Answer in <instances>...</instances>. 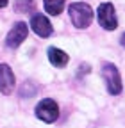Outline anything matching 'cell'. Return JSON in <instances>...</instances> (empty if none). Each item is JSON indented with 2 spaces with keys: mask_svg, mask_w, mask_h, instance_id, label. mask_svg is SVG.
I'll return each instance as SVG.
<instances>
[{
  "mask_svg": "<svg viewBox=\"0 0 125 128\" xmlns=\"http://www.w3.org/2000/svg\"><path fill=\"white\" fill-rule=\"evenodd\" d=\"M68 12H70L72 23H73L77 28H86V27H89L91 22H93V9H91L88 4H84V2H75V4H72L70 9H68Z\"/></svg>",
  "mask_w": 125,
  "mask_h": 128,
  "instance_id": "6da1fadb",
  "label": "cell"
},
{
  "mask_svg": "<svg viewBox=\"0 0 125 128\" xmlns=\"http://www.w3.org/2000/svg\"><path fill=\"white\" fill-rule=\"evenodd\" d=\"M0 91L9 96L14 91V73L9 64H0Z\"/></svg>",
  "mask_w": 125,
  "mask_h": 128,
  "instance_id": "52a82bcc",
  "label": "cell"
},
{
  "mask_svg": "<svg viewBox=\"0 0 125 128\" xmlns=\"http://www.w3.org/2000/svg\"><path fill=\"white\" fill-rule=\"evenodd\" d=\"M48 60L52 62V66H55V68H65L68 64V60H70V57H68L66 52H62L61 48L50 46L48 48Z\"/></svg>",
  "mask_w": 125,
  "mask_h": 128,
  "instance_id": "ba28073f",
  "label": "cell"
},
{
  "mask_svg": "<svg viewBox=\"0 0 125 128\" xmlns=\"http://www.w3.org/2000/svg\"><path fill=\"white\" fill-rule=\"evenodd\" d=\"M36 116H38V119H41L45 123H54L59 118V107L54 100L45 98L36 107Z\"/></svg>",
  "mask_w": 125,
  "mask_h": 128,
  "instance_id": "277c9868",
  "label": "cell"
},
{
  "mask_svg": "<svg viewBox=\"0 0 125 128\" xmlns=\"http://www.w3.org/2000/svg\"><path fill=\"white\" fill-rule=\"evenodd\" d=\"M34 7V2L32 0H16L14 2V9H16L18 12H27L29 9Z\"/></svg>",
  "mask_w": 125,
  "mask_h": 128,
  "instance_id": "30bf717a",
  "label": "cell"
},
{
  "mask_svg": "<svg viewBox=\"0 0 125 128\" xmlns=\"http://www.w3.org/2000/svg\"><path fill=\"white\" fill-rule=\"evenodd\" d=\"M65 2L66 0H43L45 11L48 14H52V16H57V14H61L62 7H65Z\"/></svg>",
  "mask_w": 125,
  "mask_h": 128,
  "instance_id": "9c48e42d",
  "label": "cell"
},
{
  "mask_svg": "<svg viewBox=\"0 0 125 128\" xmlns=\"http://www.w3.org/2000/svg\"><path fill=\"white\" fill-rule=\"evenodd\" d=\"M30 28H32L39 38H48L52 34V23L48 22L45 14H34L30 20Z\"/></svg>",
  "mask_w": 125,
  "mask_h": 128,
  "instance_id": "8992f818",
  "label": "cell"
},
{
  "mask_svg": "<svg viewBox=\"0 0 125 128\" xmlns=\"http://www.w3.org/2000/svg\"><path fill=\"white\" fill-rule=\"evenodd\" d=\"M27 91H29V98H30V96H34V92H36L34 86L30 84V82H25V84H23V87H22V91H20V94L23 96V98H27Z\"/></svg>",
  "mask_w": 125,
  "mask_h": 128,
  "instance_id": "8fae6325",
  "label": "cell"
},
{
  "mask_svg": "<svg viewBox=\"0 0 125 128\" xmlns=\"http://www.w3.org/2000/svg\"><path fill=\"white\" fill-rule=\"evenodd\" d=\"M120 43H121V46H123V48H125V34H123V36H121V39H120Z\"/></svg>",
  "mask_w": 125,
  "mask_h": 128,
  "instance_id": "4fadbf2b",
  "label": "cell"
},
{
  "mask_svg": "<svg viewBox=\"0 0 125 128\" xmlns=\"http://www.w3.org/2000/svg\"><path fill=\"white\" fill-rule=\"evenodd\" d=\"M97 16H98V23H100L105 30H114V28L118 27L114 6H113L111 2H104V4H100L98 9H97Z\"/></svg>",
  "mask_w": 125,
  "mask_h": 128,
  "instance_id": "3957f363",
  "label": "cell"
},
{
  "mask_svg": "<svg viewBox=\"0 0 125 128\" xmlns=\"http://www.w3.org/2000/svg\"><path fill=\"white\" fill-rule=\"evenodd\" d=\"M102 76L105 80L107 91L111 92L113 96L121 92V78H120V71H118V68L114 66V64L105 62L104 68H102Z\"/></svg>",
  "mask_w": 125,
  "mask_h": 128,
  "instance_id": "7a4b0ae2",
  "label": "cell"
},
{
  "mask_svg": "<svg viewBox=\"0 0 125 128\" xmlns=\"http://www.w3.org/2000/svg\"><path fill=\"white\" fill-rule=\"evenodd\" d=\"M6 6H7V0H0V9L6 7Z\"/></svg>",
  "mask_w": 125,
  "mask_h": 128,
  "instance_id": "7c38bea8",
  "label": "cell"
},
{
  "mask_svg": "<svg viewBox=\"0 0 125 128\" xmlns=\"http://www.w3.org/2000/svg\"><path fill=\"white\" fill-rule=\"evenodd\" d=\"M27 34H29L27 23H23V22L14 23V27L9 30V34H7V38H6V44H7L9 48H18V46L27 39Z\"/></svg>",
  "mask_w": 125,
  "mask_h": 128,
  "instance_id": "5b68a950",
  "label": "cell"
}]
</instances>
